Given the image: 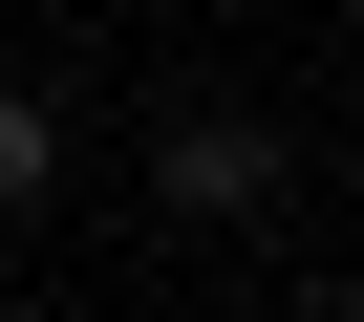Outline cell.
Instances as JSON below:
<instances>
[{"instance_id":"cell-3","label":"cell","mask_w":364,"mask_h":322,"mask_svg":"<svg viewBox=\"0 0 364 322\" xmlns=\"http://www.w3.org/2000/svg\"><path fill=\"white\" fill-rule=\"evenodd\" d=\"M0 322H65V301H0Z\"/></svg>"},{"instance_id":"cell-1","label":"cell","mask_w":364,"mask_h":322,"mask_svg":"<svg viewBox=\"0 0 364 322\" xmlns=\"http://www.w3.org/2000/svg\"><path fill=\"white\" fill-rule=\"evenodd\" d=\"M150 194H171V215H193V237H215V215H257V194H279V150H257L236 108H193V129H171V150H150Z\"/></svg>"},{"instance_id":"cell-2","label":"cell","mask_w":364,"mask_h":322,"mask_svg":"<svg viewBox=\"0 0 364 322\" xmlns=\"http://www.w3.org/2000/svg\"><path fill=\"white\" fill-rule=\"evenodd\" d=\"M43 194H65V129H43L22 86H0V215H43Z\"/></svg>"}]
</instances>
